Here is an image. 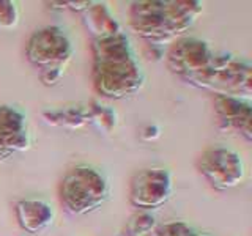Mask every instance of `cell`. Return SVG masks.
<instances>
[{"label": "cell", "instance_id": "cell-1", "mask_svg": "<svg viewBox=\"0 0 252 236\" xmlns=\"http://www.w3.org/2000/svg\"><path fill=\"white\" fill-rule=\"evenodd\" d=\"M93 81L102 96L123 99L145 82L144 71L123 29L93 39Z\"/></svg>", "mask_w": 252, "mask_h": 236}, {"label": "cell", "instance_id": "cell-2", "mask_svg": "<svg viewBox=\"0 0 252 236\" xmlns=\"http://www.w3.org/2000/svg\"><path fill=\"white\" fill-rule=\"evenodd\" d=\"M202 13V3L185 2H134L129 10L131 29L147 41L167 43L183 35Z\"/></svg>", "mask_w": 252, "mask_h": 236}, {"label": "cell", "instance_id": "cell-3", "mask_svg": "<svg viewBox=\"0 0 252 236\" xmlns=\"http://www.w3.org/2000/svg\"><path fill=\"white\" fill-rule=\"evenodd\" d=\"M110 195V186L102 173L90 165L71 169L60 183V199L69 212L77 216L99 209Z\"/></svg>", "mask_w": 252, "mask_h": 236}, {"label": "cell", "instance_id": "cell-4", "mask_svg": "<svg viewBox=\"0 0 252 236\" xmlns=\"http://www.w3.org/2000/svg\"><path fill=\"white\" fill-rule=\"evenodd\" d=\"M32 65L41 68V79L46 85L59 82L63 68L73 55V46L65 30L60 27H44L32 33L26 47Z\"/></svg>", "mask_w": 252, "mask_h": 236}, {"label": "cell", "instance_id": "cell-5", "mask_svg": "<svg viewBox=\"0 0 252 236\" xmlns=\"http://www.w3.org/2000/svg\"><path fill=\"white\" fill-rule=\"evenodd\" d=\"M197 169L219 191L238 186L244 178V164L240 154L220 145L205 149L197 159Z\"/></svg>", "mask_w": 252, "mask_h": 236}, {"label": "cell", "instance_id": "cell-6", "mask_svg": "<svg viewBox=\"0 0 252 236\" xmlns=\"http://www.w3.org/2000/svg\"><path fill=\"white\" fill-rule=\"evenodd\" d=\"M172 175L159 167L144 169L131 179L129 202L140 211H153L161 208L172 197Z\"/></svg>", "mask_w": 252, "mask_h": 236}, {"label": "cell", "instance_id": "cell-7", "mask_svg": "<svg viewBox=\"0 0 252 236\" xmlns=\"http://www.w3.org/2000/svg\"><path fill=\"white\" fill-rule=\"evenodd\" d=\"M218 52H213L207 43L195 38H183L170 47L167 65L186 82L192 84L207 71L216 59Z\"/></svg>", "mask_w": 252, "mask_h": 236}, {"label": "cell", "instance_id": "cell-8", "mask_svg": "<svg viewBox=\"0 0 252 236\" xmlns=\"http://www.w3.org/2000/svg\"><path fill=\"white\" fill-rule=\"evenodd\" d=\"M30 145L27 118L21 110L0 106V161L24 151Z\"/></svg>", "mask_w": 252, "mask_h": 236}, {"label": "cell", "instance_id": "cell-9", "mask_svg": "<svg viewBox=\"0 0 252 236\" xmlns=\"http://www.w3.org/2000/svg\"><path fill=\"white\" fill-rule=\"evenodd\" d=\"M216 117L227 131H235L251 140V101L233 96H215Z\"/></svg>", "mask_w": 252, "mask_h": 236}, {"label": "cell", "instance_id": "cell-10", "mask_svg": "<svg viewBox=\"0 0 252 236\" xmlns=\"http://www.w3.org/2000/svg\"><path fill=\"white\" fill-rule=\"evenodd\" d=\"M19 225L32 235H39L52 224L54 212L43 200H21L16 205Z\"/></svg>", "mask_w": 252, "mask_h": 236}, {"label": "cell", "instance_id": "cell-11", "mask_svg": "<svg viewBox=\"0 0 252 236\" xmlns=\"http://www.w3.org/2000/svg\"><path fill=\"white\" fill-rule=\"evenodd\" d=\"M153 236H210V235L197 230V228L191 227L186 222H181V220H173V222L158 225Z\"/></svg>", "mask_w": 252, "mask_h": 236}, {"label": "cell", "instance_id": "cell-12", "mask_svg": "<svg viewBox=\"0 0 252 236\" xmlns=\"http://www.w3.org/2000/svg\"><path fill=\"white\" fill-rule=\"evenodd\" d=\"M19 22V10L16 2H0V30L13 29Z\"/></svg>", "mask_w": 252, "mask_h": 236}]
</instances>
